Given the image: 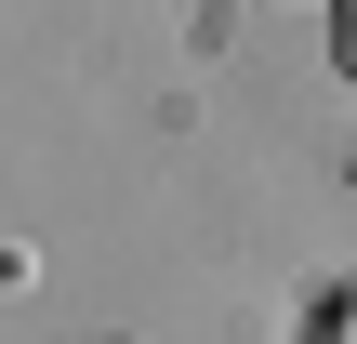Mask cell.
Wrapping results in <instances>:
<instances>
[{
	"label": "cell",
	"mask_w": 357,
	"mask_h": 344,
	"mask_svg": "<svg viewBox=\"0 0 357 344\" xmlns=\"http://www.w3.org/2000/svg\"><path fill=\"white\" fill-rule=\"evenodd\" d=\"M331 53H344V80H357V0H331Z\"/></svg>",
	"instance_id": "1"
},
{
	"label": "cell",
	"mask_w": 357,
	"mask_h": 344,
	"mask_svg": "<svg viewBox=\"0 0 357 344\" xmlns=\"http://www.w3.org/2000/svg\"><path fill=\"white\" fill-rule=\"evenodd\" d=\"M331 344H357V305H331Z\"/></svg>",
	"instance_id": "2"
}]
</instances>
